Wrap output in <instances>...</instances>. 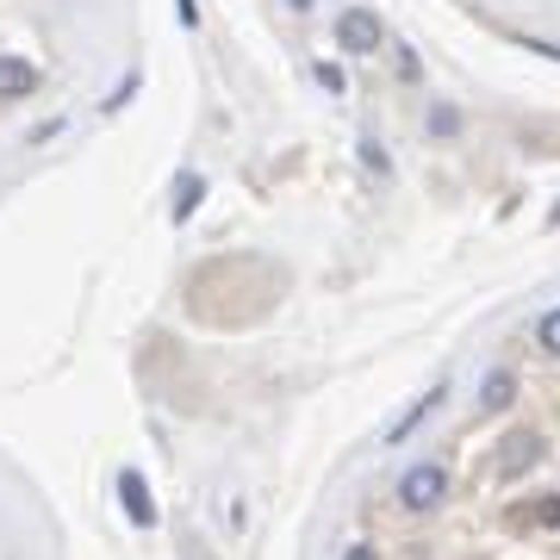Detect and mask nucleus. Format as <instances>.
I'll return each mask as SVG.
<instances>
[{"mask_svg": "<svg viewBox=\"0 0 560 560\" xmlns=\"http://www.w3.org/2000/svg\"><path fill=\"white\" fill-rule=\"evenodd\" d=\"M436 405H442V393H423V399L411 405V411H405L399 423H393V436H386V442H405V436H411V430H418L423 418H430V411H436Z\"/></svg>", "mask_w": 560, "mask_h": 560, "instance_id": "423d86ee", "label": "nucleus"}, {"mask_svg": "<svg viewBox=\"0 0 560 560\" xmlns=\"http://www.w3.org/2000/svg\"><path fill=\"white\" fill-rule=\"evenodd\" d=\"M381 13H368V7H349L337 20V44L342 50H355V57H368V50H381Z\"/></svg>", "mask_w": 560, "mask_h": 560, "instance_id": "f03ea898", "label": "nucleus"}, {"mask_svg": "<svg viewBox=\"0 0 560 560\" xmlns=\"http://www.w3.org/2000/svg\"><path fill=\"white\" fill-rule=\"evenodd\" d=\"M517 399V374H492V381H486V393H480V411H504V405Z\"/></svg>", "mask_w": 560, "mask_h": 560, "instance_id": "39448f33", "label": "nucleus"}, {"mask_svg": "<svg viewBox=\"0 0 560 560\" xmlns=\"http://www.w3.org/2000/svg\"><path fill=\"white\" fill-rule=\"evenodd\" d=\"M536 342L548 349V355H560V312H548V318L536 324Z\"/></svg>", "mask_w": 560, "mask_h": 560, "instance_id": "1a4fd4ad", "label": "nucleus"}, {"mask_svg": "<svg viewBox=\"0 0 560 560\" xmlns=\"http://www.w3.org/2000/svg\"><path fill=\"white\" fill-rule=\"evenodd\" d=\"M38 88V69L25 57H0V101H25Z\"/></svg>", "mask_w": 560, "mask_h": 560, "instance_id": "7ed1b4c3", "label": "nucleus"}, {"mask_svg": "<svg viewBox=\"0 0 560 560\" xmlns=\"http://www.w3.org/2000/svg\"><path fill=\"white\" fill-rule=\"evenodd\" d=\"M442 492H448V474H442L436 460H423V467H411V474L399 480V504H405V511H436Z\"/></svg>", "mask_w": 560, "mask_h": 560, "instance_id": "f257e3e1", "label": "nucleus"}, {"mask_svg": "<svg viewBox=\"0 0 560 560\" xmlns=\"http://www.w3.org/2000/svg\"><path fill=\"white\" fill-rule=\"evenodd\" d=\"M342 560H381V555H374L368 541H355V548H349V555H342Z\"/></svg>", "mask_w": 560, "mask_h": 560, "instance_id": "9d476101", "label": "nucleus"}, {"mask_svg": "<svg viewBox=\"0 0 560 560\" xmlns=\"http://www.w3.org/2000/svg\"><path fill=\"white\" fill-rule=\"evenodd\" d=\"M119 499H125V511H131V523H143V529L156 523V504H150V492H143L138 474H125V480H119Z\"/></svg>", "mask_w": 560, "mask_h": 560, "instance_id": "20e7f679", "label": "nucleus"}, {"mask_svg": "<svg viewBox=\"0 0 560 560\" xmlns=\"http://www.w3.org/2000/svg\"><path fill=\"white\" fill-rule=\"evenodd\" d=\"M541 455L536 436H511V448H504V474H517V467H529V460Z\"/></svg>", "mask_w": 560, "mask_h": 560, "instance_id": "0eeeda50", "label": "nucleus"}, {"mask_svg": "<svg viewBox=\"0 0 560 560\" xmlns=\"http://www.w3.org/2000/svg\"><path fill=\"white\" fill-rule=\"evenodd\" d=\"M194 206H200V175H187V180L175 187V219H187Z\"/></svg>", "mask_w": 560, "mask_h": 560, "instance_id": "6e6552de", "label": "nucleus"}, {"mask_svg": "<svg viewBox=\"0 0 560 560\" xmlns=\"http://www.w3.org/2000/svg\"><path fill=\"white\" fill-rule=\"evenodd\" d=\"M293 7H312V0H293Z\"/></svg>", "mask_w": 560, "mask_h": 560, "instance_id": "9b49d317", "label": "nucleus"}]
</instances>
